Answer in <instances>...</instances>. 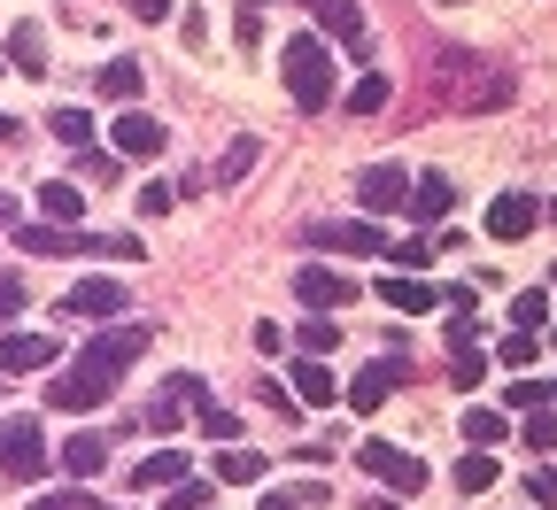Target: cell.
Returning a JSON list of instances; mask_svg holds the SVG:
<instances>
[{
  "instance_id": "6da1fadb",
  "label": "cell",
  "mask_w": 557,
  "mask_h": 510,
  "mask_svg": "<svg viewBox=\"0 0 557 510\" xmlns=\"http://www.w3.org/2000/svg\"><path fill=\"white\" fill-rule=\"evenodd\" d=\"M278 70H287V94H295V109H325L333 101V54H325V39H310V32H295L287 47H278Z\"/></svg>"
},
{
  "instance_id": "7a4b0ae2",
  "label": "cell",
  "mask_w": 557,
  "mask_h": 510,
  "mask_svg": "<svg viewBox=\"0 0 557 510\" xmlns=\"http://www.w3.org/2000/svg\"><path fill=\"white\" fill-rule=\"evenodd\" d=\"M148 340H156L148 325H109L101 340H86V356H78V363H86V372H94V380H109V387H116V380L132 372V363H139V356H148Z\"/></svg>"
},
{
  "instance_id": "3957f363",
  "label": "cell",
  "mask_w": 557,
  "mask_h": 510,
  "mask_svg": "<svg viewBox=\"0 0 557 510\" xmlns=\"http://www.w3.org/2000/svg\"><path fill=\"white\" fill-rule=\"evenodd\" d=\"M0 472H16V480L47 472V425L39 418H0Z\"/></svg>"
},
{
  "instance_id": "277c9868",
  "label": "cell",
  "mask_w": 557,
  "mask_h": 510,
  "mask_svg": "<svg viewBox=\"0 0 557 510\" xmlns=\"http://www.w3.org/2000/svg\"><path fill=\"white\" fill-rule=\"evenodd\" d=\"M357 464H364L387 495H418V487H426V464H418L410 449H395V441H357Z\"/></svg>"
},
{
  "instance_id": "5b68a950",
  "label": "cell",
  "mask_w": 557,
  "mask_h": 510,
  "mask_svg": "<svg viewBox=\"0 0 557 510\" xmlns=\"http://www.w3.org/2000/svg\"><path fill=\"white\" fill-rule=\"evenodd\" d=\"M295 302H302V310H318V318H333V310L357 302V278L333 271V263H302V271H295Z\"/></svg>"
},
{
  "instance_id": "8992f818",
  "label": "cell",
  "mask_w": 557,
  "mask_h": 510,
  "mask_svg": "<svg viewBox=\"0 0 557 510\" xmlns=\"http://www.w3.org/2000/svg\"><path fill=\"white\" fill-rule=\"evenodd\" d=\"M403 380H410V348H403V356H380V363H364V372L348 380V410H357V418H372V410H380V402H387Z\"/></svg>"
},
{
  "instance_id": "52a82bcc",
  "label": "cell",
  "mask_w": 557,
  "mask_h": 510,
  "mask_svg": "<svg viewBox=\"0 0 557 510\" xmlns=\"http://www.w3.org/2000/svg\"><path fill=\"white\" fill-rule=\"evenodd\" d=\"M124 310H132V295H124L116 278H78V286L62 295V318H86V325H101V318H124Z\"/></svg>"
},
{
  "instance_id": "ba28073f",
  "label": "cell",
  "mask_w": 557,
  "mask_h": 510,
  "mask_svg": "<svg viewBox=\"0 0 557 510\" xmlns=\"http://www.w3.org/2000/svg\"><path fill=\"white\" fill-rule=\"evenodd\" d=\"M357 201H364V216L403 209V201H410V171H403V163H372V171H357Z\"/></svg>"
},
{
  "instance_id": "9c48e42d",
  "label": "cell",
  "mask_w": 557,
  "mask_h": 510,
  "mask_svg": "<svg viewBox=\"0 0 557 510\" xmlns=\"http://www.w3.org/2000/svg\"><path fill=\"white\" fill-rule=\"evenodd\" d=\"M16 248H24V256H94V233H78V225H32V216H16Z\"/></svg>"
},
{
  "instance_id": "30bf717a",
  "label": "cell",
  "mask_w": 557,
  "mask_h": 510,
  "mask_svg": "<svg viewBox=\"0 0 557 510\" xmlns=\"http://www.w3.org/2000/svg\"><path fill=\"white\" fill-rule=\"evenodd\" d=\"M534 225H542L534 194H496V201H487V240H527Z\"/></svg>"
},
{
  "instance_id": "8fae6325",
  "label": "cell",
  "mask_w": 557,
  "mask_h": 510,
  "mask_svg": "<svg viewBox=\"0 0 557 510\" xmlns=\"http://www.w3.org/2000/svg\"><path fill=\"white\" fill-rule=\"evenodd\" d=\"M54 363V333H0V380H24Z\"/></svg>"
},
{
  "instance_id": "7c38bea8",
  "label": "cell",
  "mask_w": 557,
  "mask_h": 510,
  "mask_svg": "<svg viewBox=\"0 0 557 510\" xmlns=\"http://www.w3.org/2000/svg\"><path fill=\"white\" fill-rule=\"evenodd\" d=\"M109 395H116V387H109V380H94L86 363H70L62 380H47V402H54V410H101Z\"/></svg>"
},
{
  "instance_id": "4fadbf2b",
  "label": "cell",
  "mask_w": 557,
  "mask_h": 510,
  "mask_svg": "<svg viewBox=\"0 0 557 510\" xmlns=\"http://www.w3.org/2000/svg\"><path fill=\"white\" fill-rule=\"evenodd\" d=\"M109 139H116V156H163V116H148V109H124L116 124H109Z\"/></svg>"
},
{
  "instance_id": "5bb4252c",
  "label": "cell",
  "mask_w": 557,
  "mask_h": 510,
  "mask_svg": "<svg viewBox=\"0 0 557 510\" xmlns=\"http://www.w3.org/2000/svg\"><path fill=\"white\" fill-rule=\"evenodd\" d=\"M310 240L318 248H341V256H387L395 248L380 225H357V216H348V225H310Z\"/></svg>"
},
{
  "instance_id": "9a60e30c",
  "label": "cell",
  "mask_w": 557,
  "mask_h": 510,
  "mask_svg": "<svg viewBox=\"0 0 557 510\" xmlns=\"http://www.w3.org/2000/svg\"><path fill=\"white\" fill-rule=\"evenodd\" d=\"M380 302H387L395 318H426L442 295H434V286L418 278V271H387V278H380Z\"/></svg>"
},
{
  "instance_id": "2e32d148",
  "label": "cell",
  "mask_w": 557,
  "mask_h": 510,
  "mask_svg": "<svg viewBox=\"0 0 557 510\" xmlns=\"http://www.w3.org/2000/svg\"><path fill=\"white\" fill-rule=\"evenodd\" d=\"M287 380H295L287 395H295V402H310V410H333V402H341V380L325 372V356H302Z\"/></svg>"
},
{
  "instance_id": "e0dca14e",
  "label": "cell",
  "mask_w": 557,
  "mask_h": 510,
  "mask_svg": "<svg viewBox=\"0 0 557 510\" xmlns=\"http://www.w3.org/2000/svg\"><path fill=\"white\" fill-rule=\"evenodd\" d=\"M449 201H457V194H449L442 171H418V178H410V216H418V225H442Z\"/></svg>"
},
{
  "instance_id": "ac0fdd59",
  "label": "cell",
  "mask_w": 557,
  "mask_h": 510,
  "mask_svg": "<svg viewBox=\"0 0 557 510\" xmlns=\"http://www.w3.org/2000/svg\"><path fill=\"white\" fill-rule=\"evenodd\" d=\"M78 216H86V194L70 186V178H47L39 186V225H78Z\"/></svg>"
},
{
  "instance_id": "d6986e66",
  "label": "cell",
  "mask_w": 557,
  "mask_h": 510,
  "mask_svg": "<svg viewBox=\"0 0 557 510\" xmlns=\"http://www.w3.org/2000/svg\"><path fill=\"white\" fill-rule=\"evenodd\" d=\"M101 464H109V441H101V433H70V441H62V472H70V480H101Z\"/></svg>"
},
{
  "instance_id": "ffe728a7",
  "label": "cell",
  "mask_w": 557,
  "mask_h": 510,
  "mask_svg": "<svg viewBox=\"0 0 557 510\" xmlns=\"http://www.w3.org/2000/svg\"><path fill=\"white\" fill-rule=\"evenodd\" d=\"M310 9H318V32H325V39H348V47L364 39V16H357V0H310Z\"/></svg>"
},
{
  "instance_id": "44dd1931",
  "label": "cell",
  "mask_w": 557,
  "mask_h": 510,
  "mask_svg": "<svg viewBox=\"0 0 557 510\" xmlns=\"http://www.w3.org/2000/svg\"><path fill=\"white\" fill-rule=\"evenodd\" d=\"M94 86H101V101H116V109H139V62H132V54H116V62L101 70Z\"/></svg>"
},
{
  "instance_id": "7402d4cb",
  "label": "cell",
  "mask_w": 557,
  "mask_h": 510,
  "mask_svg": "<svg viewBox=\"0 0 557 510\" xmlns=\"http://www.w3.org/2000/svg\"><path fill=\"white\" fill-rule=\"evenodd\" d=\"M178 480H186V449H156L148 464L132 472V487H139V495H156V487H178Z\"/></svg>"
},
{
  "instance_id": "603a6c76",
  "label": "cell",
  "mask_w": 557,
  "mask_h": 510,
  "mask_svg": "<svg viewBox=\"0 0 557 510\" xmlns=\"http://www.w3.org/2000/svg\"><path fill=\"white\" fill-rule=\"evenodd\" d=\"M9 62L24 70V78H47V32L39 24H16L9 32Z\"/></svg>"
},
{
  "instance_id": "cb8c5ba5",
  "label": "cell",
  "mask_w": 557,
  "mask_h": 510,
  "mask_svg": "<svg viewBox=\"0 0 557 510\" xmlns=\"http://www.w3.org/2000/svg\"><path fill=\"white\" fill-rule=\"evenodd\" d=\"M511 94H519V78H511V70H487V78H472L457 101H465V109H504Z\"/></svg>"
},
{
  "instance_id": "d4e9b609",
  "label": "cell",
  "mask_w": 557,
  "mask_h": 510,
  "mask_svg": "<svg viewBox=\"0 0 557 510\" xmlns=\"http://www.w3.org/2000/svg\"><path fill=\"white\" fill-rule=\"evenodd\" d=\"M387 94H395L387 70H364V78L348 86V116H380V109H387Z\"/></svg>"
},
{
  "instance_id": "484cf974",
  "label": "cell",
  "mask_w": 557,
  "mask_h": 510,
  "mask_svg": "<svg viewBox=\"0 0 557 510\" xmlns=\"http://www.w3.org/2000/svg\"><path fill=\"white\" fill-rule=\"evenodd\" d=\"M256 156H263V139H248V132H240V139H233V148H225V163H218V171H209V178H218V194H225V186H240V178L256 171Z\"/></svg>"
},
{
  "instance_id": "4316f807",
  "label": "cell",
  "mask_w": 557,
  "mask_h": 510,
  "mask_svg": "<svg viewBox=\"0 0 557 510\" xmlns=\"http://www.w3.org/2000/svg\"><path fill=\"white\" fill-rule=\"evenodd\" d=\"M496 487V449H465L457 457V495H487Z\"/></svg>"
},
{
  "instance_id": "83f0119b",
  "label": "cell",
  "mask_w": 557,
  "mask_h": 510,
  "mask_svg": "<svg viewBox=\"0 0 557 510\" xmlns=\"http://www.w3.org/2000/svg\"><path fill=\"white\" fill-rule=\"evenodd\" d=\"M47 132L62 139L70 156H78V148H94V116H86V109H54V116H47Z\"/></svg>"
},
{
  "instance_id": "f1b7e54d",
  "label": "cell",
  "mask_w": 557,
  "mask_h": 510,
  "mask_svg": "<svg viewBox=\"0 0 557 510\" xmlns=\"http://www.w3.org/2000/svg\"><path fill=\"white\" fill-rule=\"evenodd\" d=\"M218 480H225V487H256V480H263V449H225V457H218Z\"/></svg>"
},
{
  "instance_id": "f546056e",
  "label": "cell",
  "mask_w": 557,
  "mask_h": 510,
  "mask_svg": "<svg viewBox=\"0 0 557 510\" xmlns=\"http://www.w3.org/2000/svg\"><path fill=\"white\" fill-rule=\"evenodd\" d=\"M504 433H511V425H504V410H480V402L465 410V441H472V449H496Z\"/></svg>"
},
{
  "instance_id": "4dcf8cb0",
  "label": "cell",
  "mask_w": 557,
  "mask_h": 510,
  "mask_svg": "<svg viewBox=\"0 0 557 510\" xmlns=\"http://www.w3.org/2000/svg\"><path fill=\"white\" fill-rule=\"evenodd\" d=\"M194 418H201V433H209V441H240V418H233L225 402H209V395H194Z\"/></svg>"
},
{
  "instance_id": "1f68e13d",
  "label": "cell",
  "mask_w": 557,
  "mask_h": 510,
  "mask_svg": "<svg viewBox=\"0 0 557 510\" xmlns=\"http://www.w3.org/2000/svg\"><path fill=\"white\" fill-rule=\"evenodd\" d=\"M519 441H527L534 457H557V410H527V425H519Z\"/></svg>"
},
{
  "instance_id": "d6a6232c",
  "label": "cell",
  "mask_w": 557,
  "mask_h": 510,
  "mask_svg": "<svg viewBox=\"0 0 557 510\" xmlns=\"http://www.w3.org/2000/svg\"><path fill=\"white\" fill-rule=\"evenodd\" d=\"M295 340H302V356H333V348H341V325H333V318H302Z\"/></svg>"
},
{
  "instance_id": "836d02e7",
  "label": "cell",
  "mask_w": 557,
  "mask_h": 510,
  "mask_svg": "<svg viewBox=\"0 0 557 510\" xmlns=\"http://www.w3.org/2000/svg\"><path fill=\"white\" fill-rule=\"evenodd\" d=\"M542 402H549V380H534V372L504 380V410H542Z\"/></svg>"
},
{
  "instance_id": "e575fe53",
  "label": "cell",
  "mask_w": 557,
  "mask_h": 510,
  "mask_svg": "<svg viewBox=\"0 0 557 510\" xmlns=\"http://www.w3.org/2000/svg\"><path fill=\"white\" fill-rule=\"evenodd\" d=\"M178 410H186V395H178V387H163V395L148 402V433H156V441H163V433L178 425Z\"/></svg>"
},
{
  "instance_id": "d590c367",
  "label": "cell",
  "mask_w": 557,
  "mask_h": 510,
  "mask_svg": "<svg viewBox=\"0 0 557 510\" xmlns=\"http://www.w3.org/2000/svg\"><path fill=\"white\" fill-rule=\"evenodd\" d=\"M163 510H209V487H201V480L186 472L178 487H163Z\"/></svg>"
},
{
  "instance_id": "8d00e7d4",
  "label": "cell",
  "mask_w": 557,
  "mask_h": 510,
  "mask_svg": "<svg viewBox=\"0 0 557 510\" xmlns=\"http://www.w3.org/2000/svg\"><path fill=\"white\" fill-rule=\"evenodd\" d=\"M496 363H504V372H534V333H511V340L496 348Z\"/></svg>"
},
{
  "instance_id": "74e56055",
  "label": "cell",
  "mask_w": 557,
  "mask_h": 510,
  "mask_svg": "<svg viewBox=\"0 0 557 510\" xmlns=\"http://www.w3.org/2000/svg\"><path fill=\"white\" fill-rule=\"evenodd\" d=\"M132 201H139V216H163V209L178 201V186H163V178H148V186H139Z\"/></svg>"
},
{
  "instance_id": "f35d334b",
  "label": "cell",
  "mask_w": 557,
  "mask_h": 510,
  "mask_svg": "<svg viewBox=\"0 0 557 510\" xmlns=\"http://www.w3.org/2000/svg\"><path fill=\"white\" fill-rule=\"evenodd\" d=\"M32 510H101V502H94L86 487H54V495H39Z\"/></svg>"
},
{
  "instance_id": "ab89813d",
  "label": "cell",
  "mask_w": 557,
  "mask_h": 510,
  "mask_svg": "<svg viewBox=\"0 0 557 510\" xmlns=\"http://www.w3.org/2000/svg\"><path fill=\"white\" fill-rule=\"evenodd\" d=\"M511 318H519V333H534V325L549 318V302H542V286H527V295L511 302Z\"/></svg>"
},
{
  "instance_id": "60d3db41",
  "label": "cell",
  "mask_w": 557,
  "mask_h": 510,
  "mask_svg": "<svg viewBox=\"0 0 557 510\" xmlns=\"http://www.w3.org/2000/svg\"><path fill=\"white\" fill-rule=\"evenodd\" d=\"M78 178L109 186V178H116V156H101V148H78Z\"/></svg>"
},
{
  "instance_id": "b9f144b4",
  "label": "cell",
  "mask_w": 557,
  "mask_h": 510,
  "mask_svg": "<svg viewBox=\"0 0 557 510\" xmlns=\"http://www.w3.org/2000/svg\"><path fill=\"white\" fill-rule=\"evenodd\" d=\"M449 372H457V387H480V380H487V356H480V348H457Z\"/></svg>"
},
{
  "instance_id": "7bdbcfd3",
  "label": "cell",
  "mask_w": 557,
  "mask_h": 510,
  "mask_svg": "<svg viewBox=\"0 0 557 510\" xmlns=\"http://www.w3.org/2000/svg\"><path fill=\"white\" fill-rule=\"evenodd\" d=\"M9 318H24V278L0 271V325H9Z\"/></svg>"
},
{
  "instance_id": "ee69618b",
  "label": "cell",
  "mask_w": 557,
  "mask_h": 510,
  "mask_svg": "<svg viewBox=\"0 0 557 510\" xmlns=\"http://www.w3.org/2000/svg\"><path fill=\"white\" fill-rule=\"evenodd\" d=\"M387 256H395L403 271H426V263H434V240H403V248H387Z\"/></svg>"
},
{
  "instance_id": "f6af8a7d",
  "label": "cell",
  "mask_w": 557,
  "mask_h": 510,
  "mask_svg": "<svg viewBox=\"0 0 557 510\" xmlns=\"http://www.w3.org/2000/svg\"><path fill=\"white\" fill-rule=\"evenodd\" d=\"M94 256H124V263H132L139 240H132V233H94Z\"/></svg>"
},
{
  "instance_id": "bcb514c9",
  "label": "cell",
  "mask_w": 557,
  "mask_h": 510,
  "mask_svg": "<svg viewBox=\"0 0 557 510\" xmlns=\"http://www.w3.org/2000/svg\"><path fill=\"white\" fill-rule=\"evenodd\" d=\"M527 495H534V502H557V464H534V472H527Z\"/></svg>"
},
{
  "instance_id": "7dc6e473",
  "label": "cell",
  "mask_w": 557,
  "mask_h": 510,
  "mask_svg": "<svg viewBox=\"0 0 557 510\" xmlns=\"http://www.w3.org/2000/svg\"><path fill=\"white\" fill-rule=\"evenodd\" d=\"M233 39L256 47V39H263V9H240V16H233Z\"/></svg>"
},
{
  "instance_id": "c3c4849f",
  "label": "cell",
  "mask_w": 557,
  "mask_h": 510,
  "mask_svg": "<svg viewBox=\"0 0 557 510\" xmlns=\"http://www.w3.org/2000/svg\"><path fill=\"white\" fill-rule=\"evenodd\" d=\"M171 9H178V0H132V16H139V24H163Z\"/></svg>"
},
{
  "instance_id": "681fc988",
  "label": "cell",
  "mask_w": 557,
  "mask_h": 510,
  "mask_svg": "<svg viewBox=\"0 0 557 510\" xmlns=\"http://www.w3.org/2000/svg\"><path fill=\"white\" fill-rule=\"evenodd\" d=\"M364 510H410L403 495H364Z\"/></svg>"
},
{
  "instance_id": "f907efd6",
  "label": "cell",
  "mask_w": 557,
  "mask_h": 510,
  "mask_svg": "<svg viewBox=\"0 0 557 510\" xmlns=\"http://www.w3.org/2000/svg\"><path fill=\"white\" fill-rule=\"evenodd\" d=\"M256 510H302V502H295V495H263Z\"/></svg>"
},
{
  "instance_id": "816d5d0a",
  "label": "cell",
  "mask_w": 557,
  "mask_h": 510,
  "mask_svg": "<svg viewBox=\"0 0 557 510\" xmlns=\"http://www.w3.org/2000/svg\"><path fill=\"white\" fill-rule=\"evenodd\" d=\"M9 139H24V124H16V116H0V148H9Z\"/></svg>"
},
{
  "instance_id": "f5cc1de1",
  "label": "cell",
  "mask_w": 557,
  "mask_h": 510,
  "mask_svg": "<svg viewBox=\"0 0 557 510\" xmlns=\"http://www.w3.org/2000/svg\"><path fill=\"white\" fill-rule=\"evenodd\" d=\"M0 225H16V194H0Z\"/></svg>"
},
{
  "instance_id": "db71d44e",
  "label": "cell",
  "mask_w": 557,
  "mask_h": 510,
  "mask_svg": "<svg viewBox=\"0 0 557 510\" xmlns=\"http://www.w3.org/2000/svg\"><path fill=\"white\" fill-rule=\"evenodd\" d=\"M542 216H549V225H557V201H549V209H542Z\"/></svg>"
},
{
  "instance_id": "11a10c76",
  "label": "cell",
  "mask_w": 557,
  "mask_h": 510,
  "mask_svg": "<svg viewBox=\"0 0 557 510\" xmlns=\"http://www.w3.org/2000/svg\"><path fill=\"white\" fill-rule=\"evenodd\" d=\"M549 348H557V325H549Z\"/></svg>"
},
{
  "instance_id": "9f6ffc18",
  "label": "cell",
  "mask_w": 557,
  "mask_h": 510,
  "mask_svg": "<svg viewBox=\"0 0 557 510\" xmlns=\"http://www.w3.org/2000/svg\"><path fill=\"white\" fill-rule=\"evenodd\" d=\"M549 402H557V380H549Z\"/></svg>"
},
{
  "instance_id": "6f0895ef",
  "label": "cell",
  "mask_w": 557,
  "mask_h": 510,
  "mask_svg": "<svg viewBox=\"0 0 557 510\" xmlns=\"http://www.w3.org/2000/svg\"><path fill=\"white\" fill-rule=\"evenodd\" d=\"M248 9H263V0H248Z\"/></svg>"
},
{
  "instance_id": "680465c9",
  "label": "cell",
  "mask_w": 557,
  "mask_h": 510,
  "mask_svg": "<svg viewBox=\"0 0 557 510\" xmlns=\"http://www.w3.org/2000/svg\"><path fill=\"white\" fill-rule=\"evenodd\" d=\"M302 9H310V0H302Z\"/></svg>"
}]
</instances>
